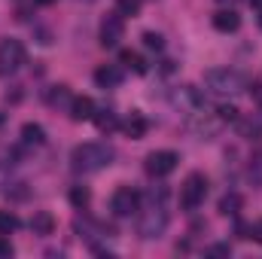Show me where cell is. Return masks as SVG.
<instances>
[{"instance_id":"16","label":"cell","mask_w":262,"mask_h":259,"mask_svg":"<svg viewBox=\"0 0 262 259\" xmlns=\"http://www.w3.org/2000/svg\"><path fill=\"white\" fill-rule=\"evenodd\" d=\"M244 207V198L238 192H226L220 198V204H216V210L223 213V217H238V210Z\"/></svg>"},{"instance_id":"6","label":"cell","mask_w":262,"mask_h":259,"mask_svg":"<svg viewBox=\"0 0 262 259\" xmlns=\"http://www.w3.org/2000/svg\"><path fill=\"white\" fill-rule=\"evenodd\" d=\"M110 210H113V217H119V220L134 217V213L140 210V192L131 189V186H119V189L113 192V198H110Z\"/></svg>"},{"instance_id":"29","label":"cell","mask_w":262,"mask_h":259,"mask_svg":"<svg viewBox=\"0 0 262 259\" xmlns=\"http://www.w3.org/2000/svg\"><path fill=\"white\" fill-rule=\"evenodd\" d=\"M250 238H253V241H259V244H262V223H250V232H247V241H250Z\"/></svg>"},{"instance_id":"11","label":"cell","mask_w":262,"mask_h":259,"mask_svg":"<svg viewBox=\"0 0 262 259\" xmlns=\"http://www.w3.org/2000/svg\"><path fill=\"white\" fill-rule=\"evenodd\" d=\"M67 110H70V119H73V122H89V119H95V110H98V107H95V101H92L89 95H79V98L70 101Z\"/></svg>"},{"instance_id":"7","label":"cell","mask_w":262,"mask_h":259,"mask_svg":"<svg viewBox=\"0 0 262 259\" xmlns=\"http://www.w3.org/2000/svg\"><path fill=\"white\" fill-rule=\"evenodd\" d=\"M177 162H180V156L174 149H156L146 156V174L149 177H168L177 168Z\"/></svg>"},{"instance_id":"13","label":"cell","mask_w":262,"mask_h":259,"mask_svg":"<svg viewBox=\"0 0 262 259\" xmlns=\"http://www.w3.org/2000/svg\"><path fill=\"white\" fill-rule=\"evenodd\" d=\"M119 128L125 131L131 140H140V137L149 131V122H146V116H143V113H137V110H134V113H128V116L119 122Z\"/></svg>"},{"instance_id":"8","label":"cell","mask_w":262,"mask_h":259,"mask_svg":"<svg viewBox=\"0 0 262 259\" xmlns=\"http://www.w3.org/2000/svg\"><path fill=\"white\" fill-rule=\"evenodd\" d=\"M122 37H125V18H122L119 12H110V15H104V21H101V46H107V49H116Z\"/></svg>"},{"instance_id":"4","label":"cell","mask_w":262,"mask_h":259,"mask_svg":"<svg viewBox=\"0 0 262 259\" xmlns=\"http://www.w3.org/2000/svg\"><path fill=\"white\" fill-rule=\"evenodd\" d=\"M204 198H207V177L201 171H192L183 180V186H180V207L192 213V210H198L204 204Z\"/></svg>"},{"instance_id":"9","label":"cell","mask_w":262,"mask_h":259,"mask_svg":"<svg viewBox=\"0 0 262 259\" xmlns=\"http://www.w3.org/2000/svg\"><path fill=\"white\" fill-rule=\"evenodd\" d=\"M171 101H174V107H180L183 113H195V110H201V104H204L201 92L192 89V85H180V89H174Z\"/></svg>"},{"instance_id":"17","label":"cell","mask_w":262,"mask_h":259,"mask_svg":"<svg viewBox=\"0 0 262 259\" xmlns=\"http://www.w3.org/2000/svg\"><path fill=\"white\" fill-rule=\"evenodd\" d=\"M70 101H73V95H70L67 85H52L46 92V104L49 107H70Z\"/></svg>"},{"instance_id":"25","label":"cell","mask_w":262,"mask_h":259,"mask_svg":"<svg viewBox=\"0 0 262 259\" xmlns=\"http://www.w3.org/2000/svg\"><path fill=\"white\" fill-rule=\"evenodd\" d=\"M216 116H220V122L226 125V122H238V116H241V113H238V107H235V104H220V107H216Z\"/></svg>"},{"instance_id":"33","label":"cell","mask_w":262,"mask_h":259,"mask_svg":"<svg viewBox=\"0 0 262 259\" xmlns=\"http://www.w3.org/2000/svg\"><path fill=\"white\" fill-rule=\"evenodd\" d=\"M259 28H262V9H259Z\"/></svg>"},{"instance_id":"12","label":"cell","mask_w":262,"mask_h":259,"mask_svg":"<svg viewBox=\"0 0 262 259\" xmlns=\"http://www.w3.org/2000/svg\"><path fill=\"white\" fill-rule=\"evenodd\" d=\"M122 79H125V73H122V67H116V64H101L95 70V82L101 89H116V85H122Z\"/></svg>"},{"instance_id":"19","label":"cell","mask_w":262,"mask_h":259,"mask_svg":"<svg viewBox=\"0 0 262 259\" xmlns=\"http://www.w3.org/2000/svg\"><path fill=\"white\" fill-rule=\"evenodd\" d=\"M67 198H70V204H73L76 210H85L89 201H92V192H89V186H70Z\"/></svg>"},{"instance_id":"28","label":"cell","mask_w":262,"mask_h":259,"mask_svg":"<svg viewBox=\"0 0 262 259\" xmlns=\"http://www.w3.org/2000/svg\"><path fill=\"white\" fill-rule=\"evenodd\" d=\"M12 253H15V247L9 244V238H6V235H0V256H3V259H9Z\"/></svg>"},{"instance_id":"1","label":"cell","mask_w":262,"mask_h":259,"mask_svg":"<svg viewBox=\"0 0 262 259\" xmlns=\"http://www.w3.org/2000/svg\"><path fill=\"white\" fill-rule=\"evenodd\" d=\"M116 153L113 146L107 143H76L70 149V168L76 174H95V171H104L107 165H113Z\"/></svg>"},{"instance_id":"24","label":"cell","mask_w":262,"mask_h":259,"mask_svg":"<svg viewBox=\"0 0 262 259\" xmlns=\"http://www.w3.org/2000/svg\"><path fill=\"white\" fill-rule=\"evenodd\" d=\"M116 12L122 15V18H134L137 12H140V0H116Z\"/></svg>"},{"instance_id":"31","label":"cell","mask_w":262,"mask_h":259,"mask_svg":"<svg viewBox=\"0 0 262 259\" xmlns=\"http://www.w3.org/2000/svg\"><path fill=\"white\" fill-rule=\"evenodd\" d=\"M247 3H250L253 9H262V0H247Z\"/></svg>"},{"instance_id":"30","label":"cell","mask_w":262,"mask_h":259,"mask_svg":"<svg viewBox=\"0 0 262 259\" xmlns=\"http://www.w3.org/2000/svg\"><path fill=\"white\" fill-rule=\"evenodd\" d=\"M216 3H220V6H235L238 0H216Z\"/></svg>"},{"instance_id":"10","label":"cell","mask_w":262,"mask_h":259,"mask_svg":"<svg viewBox=\"0 0 262 259\" xmlns=\"http://www.w3.org/2000/svg\"><path fill=\"white\" fill-rule=\"evenodd\" d=\"M213 28H216L220 34H235V31L241 28V15H238L232 6H223V9L213 12Z\"/></svg>"},{"instance_id":"14","label":"cell","mask_w":262,"mask_h":259,"mask_svg":"<svg viewBox=\"0 0 262 259\" xmlns=\"http://www.w3.org/2000/svg\"><path fill=\"white\" fill-rule=\"evenodd\" d=\"M31 232H34V235H43V238L52 235V232H55V217H52L49 210H37V213L31 217Z\"/></svg>"},{"instance_id":"22","label":"cell","mask_w":262,"mask_h":259,"mask_svg":"<svg viewBox=\"0 0 262 259\" xmlns=\"http://www.w3.org/2000/svg\"><path fill=\"white\" fill-rule=\"evenodd\" d=\"M18 226H21V220L12 210H0V235H12Z\"/></svg>"},{"instance_id":"15","label":"cell","mask_w":262,"mask_h":259,"mask_svg":"<svg viewBox=\"0 0 262 259\" xmlns=\"http://www.w3.org/2000/svg\"><path fill=\"white\" fill-rule=\"evenodd\" d=\"M21 140H25L28 146H43V143H46V128H43L40 122H25V125H21Z\"/></svg>"},{"instance_id":"18","label":"cell","mask_w":262,"mask_h":259,"mask_svg":"<svg viewBox=\"0 0 262 259\" xmlns=\"http://www.w3.org/2000/svg\"><path fill=\"white\" fill-rule=\"evenodd\" d=\"M95 125H98V131L110 134V131L119 128V116L113 110H95Z\"/></svg>"},{"instance_id":"5","label":"cell","mask_w":262,"mask_h":259,"mask_svg":"<svg viewBox=\"0 0 262 259\" xmlns=\"http://www.w3.org/2000/svg\"><path fill=\"white\" fill-rule=\"evenodd\" d=\"M25 64V46L15 37L0 40V76H12L18 67Z\"/></svg>"},{"instance_id":"27","label":"cell","mask_w":262,"mask_h":259,"mask_svg":"<svg viewBox=\"0 0 262 259\" xmlns=\"http://www.w3.org/2000/svg\"><path fill=\"white\" fill-rule=\"evenodd\" d=\"M204 253H207V256H232V247H229V244H210Z\"/></svg>"},{"instance_id":"26","label":"cell","mask_w":262,"mask_h":259,"mask_svg":"<svg viewBox=\"0 0 262 259\" xmlns=\"http://www.w3.org/2000/svg\"><path fill=\"white\" fill-rule=\"evenodd\" d=\"M143 46H146L149 52H162V49H165V40H162V34L146 31V34H143Z\"/></svg>"},{"instance_id":"32","label":"cell","mask_w":262,"mask_h":259,"mask_svg":"<svg viewBox=\"0 0 262 259\" xmlns=\"http://www.w3.org/2000/svg\"><path fill=\"white\" fill-rule=\"evenodd\" d=\"M37 6H49V3H55V0H34Z\"/></svg>"},{"instance_id":"2","label":"cell","mask_w":262,"mask_h":259,"mask_svg":"<svg viewBox=\"0 0 262 259\" xmlns=\"http://www.w3.org/2000/svg\"><path fill=\"white\" fill-rule=\"evenodd\" d=\"M165 198H168V192H162L159 198L149 195V204L143 210H137V235L143 241H152V238H162L165 235V229L171 223V217L165 210Z\"/></svg>"},{"instance_id":"21","label":"cell","mask_w":262,"mask_h":259,"mask_svg":"<svg viewBox=\"0 0 262 259\" xmlns=\"http://www.w3.org/2000/svg\"><path fill=\"white\" fill-rule=\"evenodd\" d=\"M238 131L253 140V137L262 134V119H256V116H253V119H241V116H238Z\"/></svg>"},{"instance_id":"20","label":"cell","mask_w":262,"mask_h":259,"mask_svg":"<svg viewBox=\"0 0 262 259\" xmlns=\"http://www.w3.org/2000/svg\"><path fill=\"white\" fill-rule=\"evenodd\" d=\"M119 61L125 67H131L134 73H146V61H143L137 52H131V49H122V52H119Z\"/></svg>"},{"instance_id":"23","label":"cell","mask_w":262,"mask_h":259,"mask_svg":"<svg viewBox=\"0 0 262 259\" xmlns=\"http://www.w3.org/2000/svg\"><path fill=\"white\" fill-rule=\"evenodd\" d=\"M247 177H250V183L262 189V153H256L253 159H250V165H247Z\"/></svg>"},{"instance_id":"3","label":"cell","mask_w":262,"mask_h":259,"mask_svg":"<svg viewBox=\"0 0 262 259\" xmlns=\"http://www.w3.org/2000/svg\"><path fill=\"white\" fill-rule=\"evenodd\" d=\"M204 85L213 95H238V92H244V76L229 67H213L204 73Z\"/></svg>"}]
</instances>
